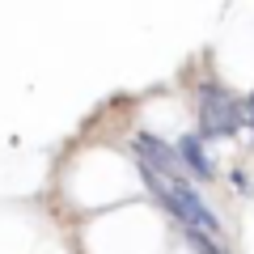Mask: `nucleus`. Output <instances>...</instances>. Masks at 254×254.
<instances>
[{
    "label": "nucleus",
    "mask_w": 254,
    "mask_h": 254,
    "mask_svg": "<svg viewBox=\"0 0 254 254\" xmlns=\"http://www.w3.org/2000/svg\"><path fill=\"white\" fill-rule=\"evenodd\" d=\"M140 178H144V187L153 190V199H161V208L170 212L182 229H199V233L220 237V220L203 208V199L182 178H165V174H157L148 161H140Z\"/></svg>",
    "instance_id": "1"
},
{
    "label": "nucleus",
    "mask_w": 254,
    "mask_h": 254,
    "mask_svg": "<svg viewBox=\"0 0 254 254\" xmlns=\"http://www.w3.org/2000/svg\"><path fill=\"white\" fill-rule=\"evenodd\" d=\"M199 127H203V136H237L242 131L237 98H229L216 85H203L199 89Z\"/></svg>",
    "instance_id": "2"
},
{
    "label": "nucleus",
    "mask_w": 254,
    "mask_h": 254,
    "mask_svg": "<svg viewBox=\"0 0 254 254\" xmlns=\"http://www.w3.org/2000/svg\"><path fill=\"white\" fill-rule=\"evenodd\" d=\"M140 161H148L157 174H165V178H182V157H178V148H170V144H161L157 136H148V131H140Z\"/></svg>",
    "instance_id": "3"
},
{
    "label": "nucleus",
    "mask_w": 254,
    "mask_h": 254,
    "mask_svg": "<svg viewBox=\"0 0 254 254\" xmlns=\"http://www.w3.org/2000/svg\"><path fill=\"white\" fill-rule=\"evenodd\" d=\"M178 157H182V165H187L195 178H203V182L212 178V161H208V153H203V140L199 136H182L178 140Z\"/></svg>",
    "instance_id": "4"
},
{
    "label": "nucleus",
    "mask_w": 254,
    "mask_h": 254,
    "mask_svg": "<svg viewBox=\"0 0 254 254\" xmlns=\"http://www.w3.org/2000/svg\"><path fill=\"white\" fill-rule=\"evenodd\" d=\"M246 115H250V127H254V98L246 102Z\"/></svg>",
    "instance_id": "5"
}]
</instances>
